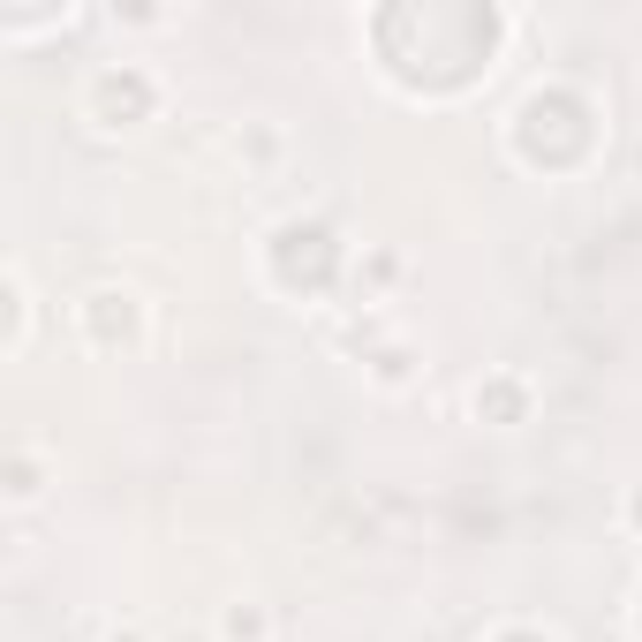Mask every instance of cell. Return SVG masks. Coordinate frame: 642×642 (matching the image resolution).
<instances>
[{"instance_id":"6da1fadb","label":"cell","mask_w":642,"mask_h":642,"mask_svg":"<svg viewBox=\"0 0 642 642\" xmlns=\"http://www.w3.org/2000/svg\"><path fill=\"white\" fill-rule=\"evenodd\" d=\"M227 642H265V620L257 612H227Z\"/></svg>"}]
</instances>
